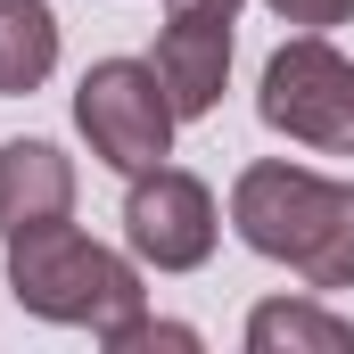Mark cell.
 <instances>
[{"mask_svg": "<svg viewBox=\"0 0 354 354\" xmlns=\"http://www.w3.org/2000/svg\"><path fill=\"white\" fill-rule=\"evenodd\" d=\"M8 297L33 313V322H58V330H124L132 313H149V288H140V264L115 256L107 239L75 231L66 214L58 223H33L8 239Z\"/></svg>", "mask_w": 354, "mask_h": 354, "instance_id": "cell-1", "label": "cell"}, {"mask_svg": "<svg viewBox=\"0 0 354 354\" xmlns=\"http://www.w3.org/2000/svg\"><path fill=\"white\" fill-rule=\"evenodd\" d=\"M256 115L313 157H354V58L330 50V33H288L264 58Z\"/></svg>", "mask_w": 354, "mask_h": 354, "instance_id": "cell-2", "label": "cell"}, {"mask_svg": "<svg viewBox=\"0 0 354 354\" xmlns=\"http://www.w3.org/2000/svg\"><path fill=\"white\" fill-rule=\"evenodd\" d=\"M174 124L181 115H174V99H165L149 58H99L75 83V132L91 140V157L124 181L174 157Z\"/></svg>", "mask_w": 354, "mask_h": 354, "instance_id": "cell-3", "label": "cell"}, {"mask_svg": "<svg viewBox=\"0 0 354 354\" xmlns=\"http://www.w3.org/2000/svg\"><path fill=\"white\" fill-rule=\"evenodd\" d=\"M346 181L313 174V165H288V157H264L231 181V231L264 256V264L305 272V256L330 239V214H338Z\"/></svg>", "mask_w": 354, "mask_h": 354, "instance_id": "cell-4", "label": "cell"}, {"mask_svg": "<svg viewBox=\"0 0 354 354\" xmlns=\"http://www.w3.org/2000/svg\"><path fill=\"white\" fill-rule=\"evenodd\" d=\"M214 239H223V206H214V189L198 174H181V165L132 174V189H124V248L149 272H198L214 256Z\"/></svg>", "mask_w": 354, "mask_h": 354, "instance_id": "cell-5", "label": "cell"}, {"mask_svg": "<svg viewBox=\"0 0 354 354\" xmlns=\"http://www.w3.org/2000/svg\"><path fill=\"white\" fill-rule=\"evenodd\" d=\"M149 66H157V83H165L181 124L189 115H214V99L231 83V17H189V8H174Z\"/></svg>", "mask_w": 354, "mask_h": 354, "instance_id": "cell-6", "label": "cell"}, {"mask_svg": "<svg viewBox=\"0 0 354 354\" xmlns=\"http://www.w3.org/2000/svg\"><path fill=\"white\" fill-rule=\"evenodd\" d=\"M75 214V157L58 140H0V239Z\"/></svg>", "mask_w": 354, "mask_h": 354, "instance_id": "cell-7", "label": "cell"}, {"mask_svg": "<svg viewBox=\"0 0 354 354\" xmlns=\"http://www.w3.org/2000/svg\"><path fill=\"white\" fill-rule=\"evenodd\" d=\"M50 75H58V8L0 0V99H33Z\"/></svg>", "mask_w": 354, "mask_h": 354, "instance_id": "cell-8", "label": "cell"}, {"mask_svg": "<svg viewBox=\"0 0 354 354\" xmlns=\"http://www.w3.org/2000/svg\"><path fill=\"white\" fill-rule=\"evenodd\" d=\"M354 322H338L313 297H264L248 313V354H346Z\"/></svg>", "mask_w": 354, "mask_h": 354, "instance_id": "cell-9", "label": "cell"}, {"mask_svg": "<svg viewBox=\"0 0 354 354\" xmlns=\"http://www.w3.org/2000/svg\"><path fill=\"white\" fill-rule=\"evenodd\" d=\"M313 297H330V288H354V181H346V198H338V214H330V239L305 256V272H297Z\"/></svg>", "mask_w": 354, "mask_h": 354, "instance_id": "cell-10", "label": "cell"}, {"mask_svg": "<svg viewBox=\"0 0 354 354\" xmlns=\"http://www.w3.org/2000/svg\"><path fill=\"white\" fill-rule=\"evenodd\" d=\"M264 8L288 25V33H330V25L354 17V0H264Z\"/></svg>", "mask_w": 354, "mask_h": 354, "instance_id": "cell-11", "label": "cell"}, {"mask_svg": "<svg viewBox=\"0 0 354 354\" xmlns=\"http://www.w3.org/2000/svg\"><path fill=\"white\" fill-rule=\"evenodd\" d=\"M165 8H189V17H239L248 0H165Z\"/></svg>", "mask_w": 354, "mask_h": 354, "instance_id": "cell-12", "label": "cell"}]
</instances>
